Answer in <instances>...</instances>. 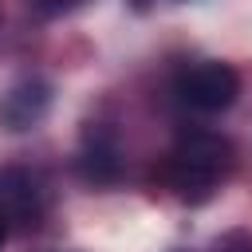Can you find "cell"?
<instances>
[{
	"instance_id": "obj_8",
	"label": "cell",
	"mask_w": 252,
	"mask_h": 252,
	"mask_svg": "<svg viewBox=\"0 0 252 252\" xmlns=\"http://www.w3.org/2000/svg\"><path fill=\"white\" fill-rule=\"evenodd\" d=\"M224 252H252V248H248V244H240V248H224Z\"/></svg>"
},
{
	"instance_id": "obj_2",
	"label": "cell",
	"mask_w": 252,
	"mask_h": 252,
	"mask_svg": "<svg viewBox=\"0 0 252 252\" xmlns=\"http://www.w3.org/2000/svg\"><path fill=\"white\" fill-rule=\"evenodd\" d=\"M181 106L197 110V114H217V110H228L240 94V79L228 63H217V59H205V63H193L177 75L173 83Z\"/></svg>"
},
{
	"instance_id": "obj_5",
	"label": "cell",
	"mask_w": 252,
	"mask_h": 252,
	"mask_svg": "<svg viewBox=\"0 0 252 252\" xmlns=\"http://www.w3.org/2000/svg\"><path fill=\"white\" fill-rule=\"evenodd\" d=\"M79 165H83V173L91 181H114V173H118V150H114V142L102 138V134H91Z\"/></svg>"
},
{
	"instance_id": "obj_7",
	"label": "cell",
	"mask_w": 252,
	"mask_h": 252,
	"mask_svg": "<svg viewBox=\"0 0 252 252\" xmlns=\"http://www.w3.org/2000/svg\"><path fill=\"white\" fill-rule=\"evenodd\" d=\"M4 240H8V224H4V217H0V248H4Z\"/></svg>"
},
{
	"instance_id": "obj_1",
	"label": "cell",
	"mask_w": 252,
	"mask_h": 252,
	"mask_svg": "<svg viewBox=\"0 0 252 252\" xmlns=\"http://www.w3.org/2000/svg\"><path fill=\"white\" fill-rule=\"evenodd\" d=\"M232 169V142L213 134V130H189L177 138L165 161V177L177 197L185 201H205Z\"/></svg>"
},
{
	"instance_id": "obj_4",
	"label": "cell",
	"mask_w": 252,
	"mask_h": 252,
	"mask_svg": "<svg viewBox=\"0 0 252 252\" xmlns=\"http://www.w3.org/2000/svg\"><path fill=\"white\" fill-rule=\"evenodd\" d=\"M47 106H51V87L43 79H24L0 102V126L4 130H32L47 114Z\"/></svg>"
},
{
	"instance_id": "obj_3",
	"label": "cell",
	"mask_w": 252,
	"mask_h": 252,
	"mask_svg": "<svg viewBox=\"0 0 252 252\" xmlns=\"http://www.w3.org/2000/svg\"><path fill=\"white\" fill-rule=\"evenodd\" d=\"M0 217L4 224L32 228L43 217V185L28 169H0Z\"/></svg>"
},
{
	"instance_id": "obj_6",
	"label": "cell",
	"mask_w": 252,
	"mask_h": 252,
	"mask_svg": "<svg viewBox=\"0 0 252 252\" xmlns=\"http://www.w3.org/2000/svg\"><path fill=\"white\" fill-rule=\"evenodd\" d=\"M75 4H83V0H39V8H43L47 16H55V12H71Z\"/></svg>"
}]
</instances>
